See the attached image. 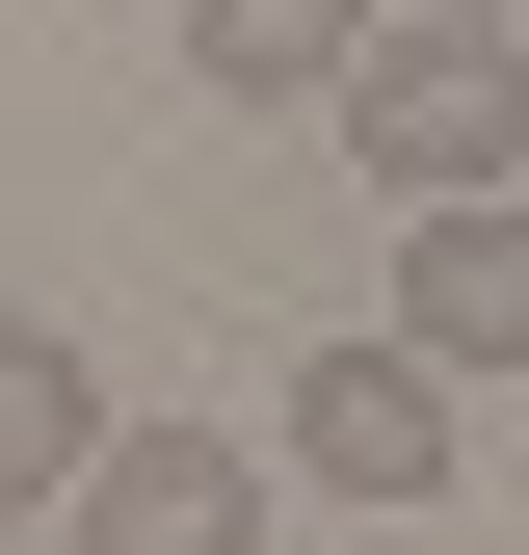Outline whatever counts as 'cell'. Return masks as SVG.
Masks as SVG:
<instances>
[{"label": "cell", "instance_id": "2", "mask_svg": "<svg viewBox=\"0 0 529 555\" xmlns=\"http://www.w3.org/2000/svg\"><path fill=\"white\" fill-rule=\"evenodd\" d=\"M264 476H318V503H450V371L424 344H292Z\"/></svg>", "mask_w": 529, "mask_h": 555}, {"label": "cell", "instance_id": "3", "mask_svg": "<svg viewBox=\"0 0 529 555\" xmlns=\"http://www.w3.org/2000/svg\"><path fill=\"white\" fill-rule=\"evenodd\" d=\"M53 529H80V555H264V450L238 424H106Z\"/></svg>", "mask_w": 529, "mask_h": 555}, {"label": "cell", "instance_id": "7", "mask_svg": "<svg viewBox=\"0 0 529 555\" xmlns=\"http://www.w3.org/2000/svg\"><path fill=\"white\" fill-rule=\"evenodd\" d=\"M371 27H529V0H371Z\"/></svg>", "mask_w": 529, "mask_h": 555}, {"label": "cell", "instance_id": "6", "mask_svg": "<svg viewBox=\"0 0 529 555\" xmlns=\"http://www.w3.org/2000/svg\"><path fill=\"white\" fill-rule=\"evenodd\" d=\"M80 450H106V371H80L53 318H0V529H27V503H80Z\"/></svg>", "mask_w": 529, "mask_h": 555}, {"label": "cell", "instance_id": "5", "mask_svg": "<svg viewBox=\"0 0 529 555\" xmlns=\"http://www.w3.org/2000/svg\"><path fill=\"white\" fill-rule=\"evenodd\" d=\"M345 53H371V0H185V80L212 106H345Z\"/></svg>", "mask_w": 529, "mask_h": 555}, {"label": "cell", "instance_id": "1", "mask_svg": "<svg viewBox=\"0 0 529 555\" xmlns=\"http://www.w3.org/2000/svg\"><path fill=\"white\" fill-rule=\"evenodd\" d=\"M318 132H345L397 212H450V185H529V53H503V27H371Z\"/></svg>", "mask_w": 529, "mask_h": 555}, {"label": "cell", "instance_id": "4", "mask_svg": "<svg viewBox=\"0 0 529 555\" xmlns=\"http://www.w3.org/2000/svg\"><path fill=\"white\" fill-rule=\"evenodd\" d=\"M397 344H424V371H529V185L397 212Z\"/></svg>", "mask_w": 529, "mask_h": 555}]
</instances>
